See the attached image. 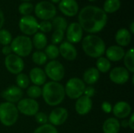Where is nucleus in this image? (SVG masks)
I'll return each instance as SVG.
<instances>
[{"mask_svg":"<svg viewBox=\"0 0 134 133\" xmlns=\"http://www.w3.org/2000/svg\"><path fill=\"white\" fill-rule=\"evenodd\" d=\"M32 45L38 50H42L46 47L47 45V38L45 34L42 32H37L34 34V37L31 40Z\"/></svg>","mask_w":134,"mask_h":133,"instance_id":"nucleus-25","label":"nucleus"},{"mask_svg":"<svg viewBox=\"0 0 134 133\" xmlns=\"http://www.w3.org/2000/svg\"><path fill=\"white\" fill-rule=\"evenodd\" d=\"M42 96L46 104L56 107L60 104L65 98L64 87L57 82H46L42 89Z\"/></svg>","mask_w":134,"mask_h":133,"instance_id":"nucleus-2","label":"nucleus"},{"mask_svg":"<svg viewBox=\"0 0 134 133\" xmlns=\"http://www.w3.org/2000/svg\"><path fill=\"white\" fill-rule=\"evenodd\" d=\"M120 129V122L115 118H109L106 119L102 126L104 133H119Z\"/></svg>","mask_w":134,"mask_h":133,"instance_id":"nucleus-23","label":"nucleus"},{"mask_svg":"<svg viewBox=\"0 0 134 133\" xmlns=\"http://www.w3.org/2000/svg\"><path fill=\"white\" fill-rule=\"evenodd\" d=\"M47 56L42 51H35L32 54V61L38 66L44 65L47 61Z\"/></svg>","mask_w":134,"mask_h":133,"instance_id":"nucleus-31","label":"nucleus"},{"mask_svg":"<svg viewBox=\"0 0 134 133\" xmlns=\"http://www.w3.org/2000/svg\"><path fill=\"white\" fill-rule=\"evenodd\" d=\"M19 117V111L14 103L4 102L0 103V122L5 126L13 125Z\"/></svg>","mask_w":134,"mask_h":133,"instance_id":"nucleus-5","label":"nucleus"},{"mask_svg":"<svg viewBox=\"0 0 134 133\" xmlns=\"http://www.w3.org/2000/svg\"><path fill=\"white\" fill-rule=\"evenodd\" d=\"M52 29L53 26L49 20H42V22L38 23V30H40L41 32L43 34L50 32Z\"/></svg>","mask_w":134,"mask_h":133,"instance_id":"nucleus-38","label":"nucleus"},{"mask_svg":"<svg viewBox=\"0 0 134 133\" xmlns=\"http://www.w3.org/2000/svg\"><path fill=\"white\" fill-rule=\"evenodd\" d=\"M20 31L27 35H33L38 32V22L36 18L31 15L23 16L19 20Z\"/></svg>","mask_w":134,"mask_h":133,"instance_id":"nucleus-9","label":"nucleus"},{"mask_svg":"<svg viewBox=\"0 0 134 133\" xmlns=\"http://www.w3.org/2000/svg\"><path fill=\"white\" fill-rule=\"evenodd\" d=\"M18 11L23 16L31 15V13L34 11V5L29 2H24L19 5Z\"/></svg>","mask_w":134,"mask_h":133,"instance_id":"nucleus-33","label":"nucleus"},{"mask_svg":"<svg viewBox=\"0 0 134 133\" xmlns=\"http://www.w3.org/2000/svg\"><path fill=\"white\" fill-rule=\"evenodd\" d=\"M101 109L106 114H109V113L112 112V106L108 101H104V102L102 103V104H101Z\"/></svg>","mask_w":134,"mask_h":133,"instance_id":"nucleus-40","label":"nucleus"},{"mask_svg":"<svg viewBox=\"0 0 134 133\" xmlns=\"http://www.w3.org/2000/svg\"><path fill=\"white\" fill-rule=\"evenodd\" d=\"M33 133H58V131L55 126L46 123L38 127Z\"/></svg>","mask_w":134,"mask_h":133,"instance_id":"nucleus-35","label":"nucleus"},{"mask_svg":"<svg viewBox=\"0 0 134 133\" xmlns=\"http://www.w3.org/2000/svg\"><path fill=\"white\" fill-rule=\"evenodd\" d=\"M88 1H90V2H94V1H96V0H88Z\"/></svg>","mask_w":134,"mask_h":133,"instance_id":"nucleus-49","label":"nucleus"},{"mask_svg":"<svg viewBox=\"0 0 134 133\" xmlns=\"http://www.w3.org/2000/svg\"><path fill=\"white\" fill-rule=\"evenodd\" d=\"M12 53L20 57L27 56L32 51L33 45L31 39L26 35H18L10 43Z\"/></svg>","mask_w":134,"mask_h":133,"instance_id":"nucleus-4","label":"nucleus"},{"mask_svg":"<svg viewBox=\"0 0 134 133\" xmlns=\"http://www.w3.org/2000/svg\"><path fill=\"white\" fill-rule=\"evenodd\" d=\"M5 22V16H4V13L2 12V10L0 9V30L2 28V26L4 24Z\"/></svg>","mask_w":134,"mask_h":133,"instance_id":"nucleus-44","label":"nucleus"},{"mask_svg":"<svg viewBox=\"0 0 134 133\" xmlns=\"http://www.w3.org/2000/svg\"><path fill=\"white\" fill-rule=\"evenodd\" d=\"M16 86L23 89H27L29 86L30 80L26 74L20 73L17 74L16 78Z\"/></svg>","mask_w":134,"mask_h":133,"instance_id":"nucleus-32","label":"nucleus"},{"mask_svg":"<svg viewBox=\"0 0 134 133\" xmlns=\"http://www.w3.org/2000/svg\"><path fill=\"white\" fill-rule=\"evenodd\" d=\"M60 11L67 16H75L79 12V4L76 0H60L58 4Z\"/></svg>","mask_w":134,"mask_h":133,"instance_id":"nucleus-16","label":"nucleus"},{"mask_svg":"<svg viewBox=\"0 0 134 133\" xmlns=\"http://www.w3.org/2000/svg\"><path fill=\"white\" fill-rule=\"evenodd\" d=\"M68 118V110L64 107H56L49 114L48 121L53 126H60L63 125Z\"/></svg>","mask_w":134,"mask_h":133,"instance_id":"nucleus-13","label":"nucleus"},{"mask_svg":"<svg viewBox=\"0 0 134 133\" xmlns=\"http://www.w3.org/2000/svg\"><path fill=\"white\" fill-rule=\"evenodd\" d=\"M100 78V72L96 67H90L85 71L82 75V81L84 83L90 85L97 82Z\"/></svg>","mask_w":134,"mask_h":133,"instance_id":"nucleus-24","label":"nucleus"},{"mask_svg":"<svg viewBox=\"0 0 134 133\" xmlns=\"http://www.w3.org/2000/svg\"><path fill=\"white\" fill-rule=\"evenodd\" d=\"M86 89V84L79 78H70L64 87L65 95L71 100H77L82 96Z\"/></svg>","mask_w":134,"mask_h":133,"instance_id":"nucleus-6","label":"nucleus"},{"mask_svg":"<svg viewBox=\"0 0 134 133\" xmlns=\"http://www.w3.org/2000/svg\"><path fill=\"white\" fill-rule=\"evenodd\" d=\"M35 16L42 20H53L57 15L55 5L48 1H41L34 7Z\"/></svg>","mask_w":134,"mask_h":133,"instance_id":"nucleus-7","label":"nucleus"},{"mask_svg":"<svg viewBox=\"0 0 134 133\" xmlns=\"http://www.w3.org/2000/svg\"><path fill=\"white\" fill-rule=\"evenodd\" d=\"M16 108L19 112L25 116H35L39 111V104L35 100L24 98L17 103Z\"/></svg>","mask_w":134,"mask_h":133,"instance_id":"nucleus-10","label":"nucleus"},{"mask_svg":"<svg viewBox=\"0 0 134 133\" xmlns=\"http://www.w3.org/2000/svg\"><path fill=\"white\" fill-rule=\"evenodd\" d=\"M29 80L35 85L41 86L46 82V75L45 71L40 67H34L29 72Z\"/></svg>","mask_w":134,"mask_h":133,"instance_id":"nucleus-21","label":"nucleus"},{"mask_svg":"<svg viewBox=\"0 0 134 133\" xmlns=\"http://www.w3.org/2000/svg\"><path fill=\"white\" fill-rule=\"evenodd\" d=\"M128 123H129V127L130 128L131 130H134V114H130V118L128 120Z\"/></svg>","mask_w":134,"mask_h":133,"instance_id":"nucleus-43","label":"nucleus"},{"mask_svg":"<svg viewBox=\"0 0 134 133\" xmlns=\"http://www.w3.org/2000/svg\"><path fill=\"white\" fill-rule=\"evenodd\" d=\"M83 36V30L80 24L77 22H73L68 25L66 29V38L68 42L74 44L82 41Z\"/></svg>","mask_w":134,"mask_h":133,"instance_id":"nucleus-12","label":"nucleus"},{"mask_svg":"<svg viewBox=\"0 0 134 133\" xmlns=\"http://www.w3.org/2000/svg\"><path fill=\"white\" fill-rule=\"evenodd\" d=\"M35 118L37 123L39 125H45L48 122V116L44 112H38L35 115Z\"/></svg>","mask_w":134,"mask_h":133,"instance_id":"nucleus-39","label":"nucleus"},{"mask_svg":"<svg viewBox=\"0 0 134 133\" xmlns=\"http://www.w3.org/2000/svg\"><path fill=\"white\" fill-rule=\"evenodd\" d=\"M21 1H23V2H29L31 0H21Z\"/></svg>","mask_w":134,"mask_h":133,"instance_id":"nucleus-48","label":"nucleus"},{"mask_svg":"<svg viewBox=\"0 0 134 133\" xmlns=\"http://www.w3.org/2000/svg\"><path fill=\"white\" fill-rule=\"evenodd\" d=\"M125 68L130 73L134 72V50L133 48L130 49L126 53H125L124 57Z\"/></svg>","mask_w":134,"mask_h":133,"instance_id":"nucleus-27","label":"nucleus"},{"mask_svg":"<svg viewBox=\"0 0 134 133\" xmlns=\"http://www.w3.org/2000/svg\"><path fill=\"white\" fill-rule=\"evenodd\" d=\"M4 63L6 70L13 74L22 73V71L24 68V62L23 59L14 53L6 56Z\"/></svg>","mask_w":134,"mask_h":133,"instance_id":"nucleus-11","label":"nucleus"},{"mask_svg":"<svg viewBox=\"0 0 134 133\" xmlns=\"http://www.w3.org/2000/svg\"><path fill=\"white\" fill-rule=\"evenodd\" d=\"M115 42L118 45L121 47L127 46L130 45L132 39V34L126 28H120L115 34Z\"/></svg>","mask_w":134,"mask_h":133,"instance_id":"nucleus-22","label":"nucleus"},{"mask_svg":"<svg viewBox=\"0 0 134 133\" xmlns=\"http://www.w3.org/2000/svg\"><path fill=\"white\" fill-rule=\"evenodd\" d=\"M27 94L28 97L31 99H33V100L37 99L42 96V89L40 88V86L33 85L28 87V89L27 90Z\"/></svg>","mask_w":134,"mask_h":133,"instance_id":"nucleus-36","label":"nucleus"},{"mask_svg":"<svg viewBox=\"0 0 134 133\" xmlns=\"http://www.w3.org/2000/svg\"><path fill=\"white\" fill-rule=\"evenodd\" d=\"M13 40L11 33L5 30V29H1L0 30V44L4 45H9Z\"/></svg>","mask_w":134,"mask_h":133,"instance_id":"nucleus-34","label":"nucleus"},{"mask_svg":"<svg viewBox=\"0 0 134 133\" xmlns=\"http://www.w3.org/2000/svg\"><path fill=\"white\" fill-rule=\"evenodd\" d=\"M64 38V31L61 30H54L52 37H51V42L53 45H57L59 43H61L63 39Z\"/></svg>","mask_w":134,"mask_h":133,"instance_id":"nucleus-37","label":"nucleus"},{"mask_svg":"<svg viewBox=\"0 0 134 133\" xmlns=\"http://www.w3.org/2000/svg\"><path fill=\"white\" fill-rule=\"evenodd\" d=\"M78 19L82 30L93 34L104 28L108 22V15L102 8L87 5L79 12Z\"/></svg>","mask_w":134,"mask_h":133,"instance_id":"nucleus-1","label":"nucleus"},{"mask_svg":"<svg viewBox=\"0 0 134 133\" xmlns=\"http://www.w3.org/2000/svg\"><path fill=\"white\" fill-rule=\"evenodd\" d=\"M92 107H93V101L91 98L87 97L84 95L78 98L75 104V111L79 115H86L90 112Z\"/></svg>","mask_w":134,"mask_h":133,"instance_id":"nucleus-18","label":"nucleus"},{"mask_svg":"<svg viewBox=\"0 0 134 133\" xmlns=\"http://www.w3.org/2000/svg\"><path fill=\"white\" fill-rule=\"evenodd\" d=\"M95 92H96V91H95V89H94L93 86L90 85V86H88V87H86L83 95L86 96H87V97L91 98V97H93V96H94Z\"/></svg>","mask_w":134,"mask_h":133,"instance_id":"nucleus-41","label":"nucleus"},{"mask_svg":"<svg viewBox=\"0 0 134 133\" xmlns=\"http://www.w3.org/2000/svg\"><path fill=\"white\" fill-rule=\"evenodd\" d=\"M112 113L117 119H126L131 114L132 107L126 101H119L112 107Z\"/></svg>","mask_w":134,"mask_h":133,"instance_id":"nucleus-17","label":"nucleus"},{"mask_svg":"<svg viewBox=\"0 0 134 133\" xmlns=\"http://www.w3.org/2000/svg\"><path fill=\"white\" fill-rule=\"evenodd\" d=\"M2 54H4L5 56H8V55H9V54H11V53H12V49H11L10 45H4V46L2 47Z\"/></svg>","mask_w":134,"mask_h":133,"instance_id":"nucleus-42","label":"nucleus"},{"mask_svg":"<svg viewBox=\"0 0 134 133\" xmlns=\"http://www.w3.org/2000/svg\"><path fill=\"white\" fill-rule=\"evenodd\" d=\"M106 58L111 62H118L123 59L125 55V50L119 45H111L106 50Z\"/></svg>","mask_w":134,"mask_h":133,"instance_id":"nucleus-20","label":"nucleus"},{"mask_svg":"<svg viewBox=\"0 0 134 133\" xmlns=\"http://www.w3.org/2000/svg\"><path fill=\"white\" fill-rule=\"evenodd\" d=\"M53 27L55 28V30H61L65 31L68 27V23L65 18L62 16H55L53 19V21L51 22Z\"/></svg>","mask_w":134,"mask_h":133,"instance_id":"nucleus-29","label":"nucleus"},{"mask_svg":"<svg viewBox=\"0 0 134 133\" xmlns=\"http://www.w3.org/2000/svg\"><path fill=\"white\" fill-rule=\"evenodd\" d=\"M59 53L62 56L63 58H64L67 60L72 61L75 60L77 57V50L75 47L73 45V44L67 42H63L60 45Z\"/></svg>","mask_w":134,"mask_h":133,"instance_id":"nucleus-19","label":"nucleus"},{"mask_svg":"<svg viewBox=\"0 0 134 133\" xmlns=\"http://www.w3.org/2000/svg\"><path fill=\"white\" fill-rule=\"evenodd\" d=\"M109 78L115 84L124 85L130 79V72L123 67H116L111 70Z\"/></svg>","mask_w":134,"mask_h":133,"instance_id":"nucleus-14","label":"nucleus"},{"mask_svg":"<svg viewBox=\"0 0 134 133\" xmlns=\"http://www.w3.org/2000/svg\"><path fill=\"white\" fill-rule=\"evenodd\" d=\"M96 66H97V69L98 70L99 72L101 73H107L111 70V62L104 56H100L99 58H97V63H96Z\"/></svg>","mask_w":134,"mask_h":133,"instance_id":"nucleus-28","label":"nucleus"},{"mask_svg":"<svg viewBox=\"0 0 134 133\" xmlns=\"http://www.w3.org/2000/svg\"><path fill=\"white\" fill-rule=\"evenodd\" d=\"M60 2V0H50L51 3H59Z\"/></svg>","mask_w":134,"mask_h":133,"instance_id":"nucleus-47","label":"nucleus"},{"mask_svg":"<svg viewBox=\"0 0 134 133\" xmlns=\"http://www.w3.org/2000/svg\"><path fill=\"white\" fill-rule=\"evenodd\" d=\"M1 96L6 102L16 103L22 99L24 92L23 90L16 85H11L4 90L2 92Z\"/></svg>","mask_w":134,"mask_h":133,"instance_id":"nucleus-15","label":"nucleus"},{"mask_svg":"<svg viewBox=\"0 0 134 133\" xmlns=\"http://www.w3.org/2000/svg\"><path fill=\"white\" fill-rule=\"evenodd\" d=\"M82 48L84 53L92 58L103 56L106 50L104 40L95 34H89L82 39Z\"/></svg>","mask_w":134,"mask_h":133,"instance_id":"nucleus-3","label":"nucleus"},{"mask_svg":"<svg viewBox=\"0 0 134 133\" xmlns=\"http://www.w3.org/2000/svg\"><path fill=\"white\" fill-rule=\"evenodd\" d=\"M121 7L120 0H105L103 6V10L105 13H114Z\"/></svg>","mask_w":134,"mask_h":133,"instance_id":"nucleus-26","label":"nucleus"},{"mask_svg":"<svg viewBox=\"0 0 134 133\" xmlns=\"http://www.w3.org/2000/svg\"><path fill=\"white\" fill-rule=\"evenodd\" d=\"M44 71L46 77L50 78L53 82H57L61 81L65 74V69L63 64L56 60H51L46 63Z\"/></svg>","mask_w":134,"mask_h":133,"instance_id":"nucleus-8","label":"nucleus"},{"mask_svg":"<svg viewBox=\"0 0 134 133\" xmlns=\"http://www.w3.org/2000/svg\"><path fill=\"white\" fill-rule=\"evenodd\" d=\"M120 126L122 127V128H127L129 127V123H128V120H122L121 122H120Z\"/></svg>","mask_w":134,"mask_h":133,"instance_id":"nucleus-45","label":"nucleus"},{"mask_svg":"<svg viewBox=\"0 0 134 133\" xmlns=\"http://www.w3.org/2000/svg\"><path fill=\"white\" fill-rule=\"evenodd\" d=\"M44 53L46 55L47 58H49V59H50L52 60H56L60 55L58 47L56 45H53V44L47 45L45 48V52Z\"/></svg>","mask_w":134,"mask_h":133,"instance_id":"nucleus-30","label":"nucleus"},{"mask_svg":"<svg viewBox=\"0 0 134 133\" xmlns=\"http://www.w3.org/2000/svg\"><path fill=\"white\" fill-rule=\"evenodd\" d=\"M130 32L131 34H134V22L133 21L131 24H130Z\"/></svg>","mask_w":134,"mask_h":133,"instance_id":"nucleus-46","label":"nucleus"}]
</instances>
